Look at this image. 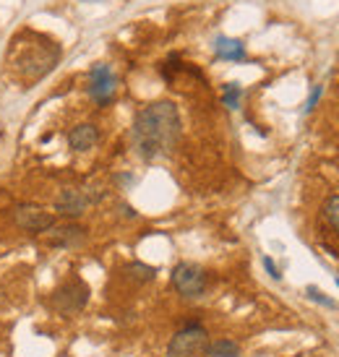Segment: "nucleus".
Listing matches in <instances>:
<instances>
[{"instance_id":"nucleus-11","label":"nucleus","mask_w":339,"mask_h":357,"mask_svg":"<svg viewBox=\"0 0 339 357\" xmlns=\"http://www.w3.org/2000/svg\"><path fill=\"white\" fill-rule=\"evenodd\" d=\"M214 52H217L220 60H232V63L246 60V45L240 40H232V37H217L214 40Z\"/></svg>"},{"instance_id":"nucleus-20","label":"nucleus","mask_w":339,"mask_h":357,"mask_svg":"<svg viewBox=\"0 0 339 357\" xmlns=\"http://www.w3.org/2000/svg\"><path fill=\"white\" fill-rule=\"evenodd\" d=\"M337 287H339V279H337Z\"/></svg>"},{"instance_id":"nucleus-8","label":"nucleus","mask_w":339,"mask_h":357,"mask_svg":"<svg viewBox=\"0 0 339 357\" xmlns=\"http://www.w3.org/2000/svg\"><path fill=\"white\" fill-rule=\"evenodd\" d=\"M89 97L97 105H110L115 100V94H118V76L112 73V68L107 63H97L94 68L89 70Z\"/></svg>"},{"instance_id":"nucleus-19","label":"nucleus","mask_w":339,"mask_h":357,"mask_svg":"<svg viewBox=\"0 0 339 357\" xmlns=\"http://www.w3.org/2000/svg\"><path fill=\"white\" fill-rule=\"evenodd\" d=\"M120 211H123V214H126L128 219H136V217H139V214H136V211H133V208H130L128 204H120Z\"/></svg>"},{"instance_id":"nucleus-15","label":"nucleus","mask_w":339,"mask_h":357,"mask_svg":"<svg viewBox=\"0 0 339 357\" xmlns=\"http://www.w3.org/2000/svg\"><path fill=\"white\" fill-rule=\"evenodd\" d=\"M240 100H243V89H240L238 84H227V86H225V94H222V102H225V107H227V109H238L240 107Z\"/></svg>"},{"instance_id":"nucleus-4","label":"nucleus","mask_w":339,"mask_h":357,"mask_svg":"<svg viewBox=\"0 0 339 357\" xmlns=\"http://www.w3.org/2000/svg\"><path fill=\"white\" fill-rule=\"evenodd\" d=\"M170 284L172 289L178 292L183 300H199L206 295V289H209V277H206V271L199 266V264H193V261H180L172 266L170 271Z\"/></svg>"},{"instance_id":"nucleus-14","label":"nucleus","mask_w":339,"mask_h":357,"mask_svg":"<svg viewBox=\"0 0 339 357\" xmlns=\"http://www.w3.org/2000/svg\"><path fill=\"white\" fill-rule=\"evenodd\" d=\"M324 219H326L329 227H334L339 232V193L324 204Z\"/></svg>"},{"instance_id":"nucleus-7","label":"nucleus","mask_w":339,"mask_h":357,"mask_svg":"<svg viewBox=\"0 0 339 357\" xmlns=\"http://www.w3.org/2000/svg\"><path fill=\"white\" fill-rule=\"evenodd\" d=\"M13 225L27 235H45L55 225V217L34 204H19L13 208Z\"/></svg>"},{"instance_id":"nucleus-9","label":"nucleus","mask_w":339,"mask_h":357,"mask_svg":"<svg viewBox=\"0 0 339 357\" xmlns=\"http://www.w3.org/2000/svg\"><path fill=\"white\" fill-rule=\"evenodd\" d=\"M86 238H89V232L79 222H63V225H52L47 229V243H50L52 248H81L86 243Z\"/></svg>"},{"instance_id":"nucleus-10","label":"nucleus","mask_w":339,"mask_h":357,"mask_svg":"<svg viewBox=\"0 0 339 357\" xmlns=\"http://www.w3.org/2000/svg\"><path fill=\"white\" fill-rule=\"evenodd\" d=\"M100 141V128L94 123H79L68 130V146L73 151H89Z\"/></svg>"},{"instance_id":"nucleus-5","label":"nucleus","mask_w":339,"mask_h":357,"mask_svg":"<svg viewBox=\"0 0 339 357\" xmlns=\"http://www.w3.org/2000/svg\"><path fill=\"white\" fill-rule=\"evenodd\" d=\"M206 344H209V331L204 324L193 321L172 334L167 342V357H199Z\"/></svg>"},{"instance_id":"nucleus-2","label":"nucleus","mask_w":339,"mask_h":357,"mask_svg":"<svg viewBox=\"0 0 339 357\" xmlns=\"http://www.w3.org/2000/svg\"><path fill=\"white\" fill-rule=\"evenodd\" d=\"M58 60H60V47L55 45V42L50 40H42L40 45L34 42L31 45V50L29 47H24V50L16 55V73H19L24 81H40L42 76H47L55 66H58Z\"/></svg>"},{"instance_id":"nucleus-6","label":"nucleus","mask_w":339,"mask_h":357,"mask_svg":"<svg viewBox=\"0 0 339 357\" xmlns=\"http://www.w3.org/2000/svg\"><path fill=\"white\" fill-rule=\"evenodd\" d=\"M102 199H105L102 188H66L60 190L58 201H55V214H60L68 222H76L91 204H100Z\"/></svg>"},{"instance_id":"nucleus-16","label":"nucleus","mask_w":339,"mask_h":357,"mask_svg":"<svg viewBox=\"0 0 339 357\" xmlns=\"http://www.w3.org/2000/svg\"><path fill=\"white\" fill-rule=\"evenodd\" d=\"M306 298L313 300V303H319V305H324V307H331V310L337 307V303H334L331 298H326V295H324L319 287H308V289H306Z\"/></svg>"},{"instance_id":"nucleus-21","label":"nucleus","mask_w":339,"mask_h":357,"mask_svg":"<svg viewBox=\"0 0 339 357\" xmlns=\"http://www.w3.org/2000/svg\"><path fill=\"white\" fill-rule=\"evenodd\" d=\"M89 3H91V0H89ZM94 3H97V0H94Z\"/></svg>"},{"instance_id":"nucleus-17","label":"nucleus","mask_w":339,"mask_h":357,"mask_svg":"<svg viewBox=\"0 0 339 357\" xmlns=\"http://www.w3.org/2000/svg\"><path fill=\"white\" fill-rule=\"evenodd\" d=\"M261 264H264V268H266V274H269L274 282H282V271L277 268V264H274V258L271 256H264L261 258Z\"/></svg>"},{"instance_id":"nucleus-18","label":"nucleus","mask_w":339,"mask_h":357,"mask_svg":"<svg viewBox=\"0 0 339 357\" xmlns=\"http://www.w3.org/2000/svg\"><path fill=\"white\" fill-rule=\"evenodd\" d=\"M321 94H324V86H313V94H310L308 97V102H306V112H310V109L316 107V105H319V100H321Z\"/></svg>"},{"instance_id":"nucleus-1","label":"nucleus","mask_w":339,"mask_h":357,"mask_svg":"<svg viewBox=\"0 0 339 357\" xmlns=\"http://www.w3.org/2000/svg\"><path fill=\"white\" fill-rule=\"evenodd\" d=\"M180 133H183V123H180L178 107L167 100L154 102L136 112L130 126V144L144 162H154L178 146Z\"/></svg>"},{"instance_id":"nucleus-12","label":"nucleus","mask_w":339,"mask_h":357,"mask_svg":"<svg viewBox=\"0 0 339 357\" xmlns=\"http://www.w3.org/2000/svg\"><path fill=\"white\" fill-rule=\"evenodd\" d=\"M123 277L133 282V284H149V282L157 279V268L144 264V261H130V264L123 266Z\"/></svg>"},{"instance_id":"nucleus-3","label":"nucleus","mask_w":339,"mask_h":357,"mask_svg":"<svg viewBox=\"0 0 339 357\" xmlns=\"http://www.w3.org/2000/svg\"><path fill=\"white\" fill-rule=\"evenodd\" d=\"M89 295L91 289L84 279L70 277L52 289L50 298H47V307H50L52 313H58L60 318H73L89 305Z\"/></svg>"},{"instance_id":"nucleus-13","label":"nucleus","mask_w":339,"mask_h":357,"mask_svg":"<svg viewBox=\"0 0 339 357\" xmlns=\"http://www.w3.org/2000/svg\"><path fill=\"white\" fill-rule=\"evenodd\" d=\"M240 344L235 342V339H227V337H222V339H214V342H209L206 347H204V352L201 355L204 357H240Z\"/></svg>"}]
</instances>
